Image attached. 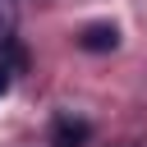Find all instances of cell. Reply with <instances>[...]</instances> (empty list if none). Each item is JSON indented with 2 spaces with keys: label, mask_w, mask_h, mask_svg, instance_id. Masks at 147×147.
Wrapping results in <instances>:
<instances>
[{
  "label": "cell",
  "mask_w": 147,
  "mask_h": 147,
  "mask_svg": "<svg viewBox=\"0 0 147 147\" xmlns=\"http://www.w3.org/2000/svg\"><path fill=\"white\" fill-rule=\"evenodd\" d=\"M14 5H28V0H0V9H14Z\"/></svg>",
  "instance_id": "cell-5"
},
{
  "label": "cell",
  "mask_w": 147,
  "mask_h": 147,
  "mask_svg": "<svg viewBox=\"0 0 147 147\" xmlns=\"http://www.w3.org/2000/svg\"><path fill=\"white\" fill-rule=\"evenodd\" d=\"M87 138V124L83 119H60L55 124V147H78Z\"/></svg>",
  "instance_id": "cell-2"
},
{
  "label": "cell",
  "mask_w": 147,
  "mask_h": 147,
  "mask_svg": "<svg viewBox=\"0 0 147 147\" xmlns=\"http://www.w3.org/2000/svg\"><path fill=\"white\" fill-rule=\"evenodd\" d=\"M9 32H14V14L0 9V41H9Z\"/></svg>",
  "instance_id": "cell-3"
},
{
  "label": "cell",
  "mask_w": 147,
  "mask_h": 147,
  "mask_svg": "<svg viewBox=\"0 0 147 147\" xmlns=\"http://www.w3.org/2000/svg\"><path fill=\"white\" fill-rule=\"evenodd\" d=\"M78 46L92 51V55H101V51H115V46H119V32H115L110 23H92V28H83Z\"/></svg>",
  "instance_id": "cell-1"
},
{
  "label": "cell",
  "mask_w": 147,
  "mask_h": 147,
  "mask_svg": "<svg viewBox=\"0 0 147 147\" xmlns=\"http://www.w3.org/2000/svg\"><path fill=\"white\" fill-rule=\"evenodd\" d=\"M9 83H14V74H9V64H5V60H0V96H5V92H9Z\"/></svg>",
  "instance_id": "cell-4"
}]
</instances>
